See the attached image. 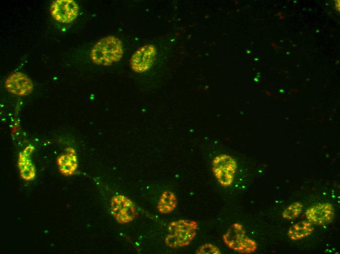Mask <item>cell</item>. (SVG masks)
I'll use <instances>...</instances> for the list:
<instances>
[{"instance_id": "6da1fadb", "label": "cell", "mask_w": 340, "mask_h": 254, "mask_svg": "<svg viewBox=\"0 0 340 254\" xmlns=\"http://www.w3.org/2000/svg\"><path fill=\"white\" fill-rule=\"evenodd\" d=\"M123 54L121 40L109 36L101 39L94 45L90 52V57L96 64L109 65L119 61Z\"/></svg>"}, {"instance_id": "7a4b0ae2", "label": "cell", "mask_w": 340, "mask_h": 254, "mask_svg": "<svg viewBox=\"0 0 340 254\" xmlns=\"http://www.w3.org/2000/svg\"><path fill=\"white\" fill-rule=\"evenodd\" d=\"M197 228L198 223L194 220L172 221L168 226L165 243L170 248L188 246L195 237Z\"/></svg>"}, {"instance_id": "3957f363", "label": "cell", "mask_w": 340, "mask_h": 254, "mask_svg": "<svg viewBox=\"0 0 340 254\" xmlns=\"http://www.w3.org/2000/svg\"><path fill=\"white\" fill-rule=\"evenodd\" d=\"M223 239L229 248L241 253H251L257 248L256 243L246 236L243 227L239 223L234 224L223 235Z\"/></svg>"}, {"instance_id": "277c9868", "label": "cell", "mask_w": 340, "mask_h": 254, "mask_svg": "<svg viewBox=\"0 0 340 254\" xmlns=\"http://www.w3.org/2000/svg\"><path fill=\"white\" fill-rule=\"evenodd\" d=\"M237 168L235 159L226 154L216 156L212 162V171L215 178L221 186L225 187L233 183Z\"/></svg>"}, {"instance_id": "5b68a950", "label": "cell", "mask_w": 340, "mask_h": 254, "mask_svg": "<svg viewBox=\"0 0 340 254\" xmlns=\"http://www.w3.org/2000/svg\"><path fill=\"white\" fill-rule=\"evenodd\" d=\"M110 209L114 218L120 224L132 221L137 213L133 203L127 197L122 195L112 197Z\"/></svg>"}, {"instance_id": "8992f818", "label": "cell", "mask_w": 340, "mask_h": 254, "mask_svg": "<svg viewBox=\"0 0 340 254\" xmlns=\"http://www.w3.org/2000/svg\"><path fill=\"white\" fill-rule=\"evenodd\" d=\"M157 51L153 44L145 45L132 55L130 64L132 69L137 73H143L149 69L155 59Z\"/></svg>"}, {"instance_id": "52a82bcc", "label": "cell", "mask_w": 340, "mask_h": 254, "mask_svg": "<svg viewBox=\"0 0 340 254\" xmlns=\"http://www.w3.org/2000/svg\"><path fill=\"white\" fill-rule=\"evenodd\" d=\"M50 13L56 21L63 23H70L77 17L79 7L73 0H57L51 4Z\"/></svg>"}, {"instance_id": "ba28073f", "label": "cell", "mask_w": 340, "mask_h": 254, "mask_svg": "<svg viewBox=\"0 0 340 254\" xmlns=\"http://www.w3.org/2000/svg\"><path fill=\"white\" fill-rule=\"evenodd\" d=\"M305 216L312 224L319 226L327 225L334 220L335 210L329 203H319L307 209Z\"/></svg>"}, {"instance_id": "9c48e42d", "label": "cell", "mask_w": 340, "mask_h": 254, "mask_svg": "<svg viewBox=\"0 0 340 254\" xmlns=\"http://www.w3.org/2000/svg\"><path fill=\"white\" fill-rule=\"evenodd\" d=\"M5 86L10 93L19 96L28 95L34 87L31 80L20 72L10 74L5 80Z\"/></svg>"}, {"instance_id": "30bf717a", "label": "cell", "mask_w": 340, "mask_h": 254, "mask_svg": "<svg viewBox=\"0 0 340 254\" xmlns=\"http://www.w3.org/2000/svg\"><path fill=\"white\" fill-rule=\"evenodd\" d=\"M34 147L29 145L26 147L19 155L18 166L21 177L24 180H33L36 175V169L32 163L30 156Z\"/></svg>"}, {"instance_id": "8fae6325", "label": "cell", "mask_w": 340, "mask_h": 254, "mask_svg": "<svg viewBox=\"0 0 340 254\" xmlns=\"http://www.w3.org/2000/svg\"><path fill=\"white\" fill-rule=\"evenodd\" d=\"M67 153L62 154L57 159L60 172L65 176L73 175L78 166L75 150L72 148H67Z\"/></svg>"}, {"instance_id": "7c38bea8", "label": "cell", "mask_w": 340, "mask_h": 254, "mask_svg": "<svg viewBox=\"0 0 340 254\" xmlns=\"http://www.w3.org/2000/svg\"><path fill=\"white\" fill-rule=\"evenodd\" d=\"M313 231L312 224L308 221H302L292 226L288 231L287 235L293 240H298L307 237Z\"/></svg>"}, {"instance_id": "4fadbf2b", "label": "cell", "mask_w": 340, "mask_h": 254, "mask_svg": "<svg viewBox=\"0 0 340 254\" xmlns=\"http://www.w3.org/2000/svg\"><path fill=\"white\" fill-rule=\"evenodd\" d=\"M176 206L177 199L175 195L170 191L166 190L160 197L157 209L161 213L166 214L172 212Z\"/></svg>"}, {"instance_id": "5bb4252c", "label": "cell", "mask_w": 340, "mask_h": 254, "mask_svg": "<svg viewBox=\"0 0 340 254\" xmlns=\"http://www.w3.org/2000/svg\"><path fill=\"white\" fill-rule=\"evenodd\" d=\"M303 205L299 202H296L288 206L282 212V217L287 220L296 219L301 213Z\"/></svg>"}, {"instance_id": "9a60e30c", "label": "cell", "mask_w": 340, "mask_h": 254, "mask_svg": "<svg viewBox=\"0 0 340 254\" xmlns=\"http://www.w3.org/2000/svg\"><path fill=\"white\" fill-rule=\"evenodd\" d=\"M197 253L199 254H220V250L214 245L206 244L199 248Z\"/></svg>"}, {"instance_id": "2e32d148", "label": "cell", "mask_w": 340, "mask_h": 254, "mask_svg": "<svg viewBox=\"0 0 340 254\" xmlns=\"http://www.w3.org/2000/svg\"><path fill=\"white\" fill-rule=\"evenodd\" d=\"M335 2V7L337 10L340 11V0H336Z\"/></svg>"}]
</instances>
